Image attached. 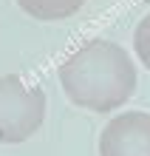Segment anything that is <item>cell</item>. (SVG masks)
<instances>
[{"instance_id":"cell-1","label":"cell","mask_w":150,"mask_h":156,"mask_svg":"<svg viewBox=\"0 0 150 156\" xmlns=\"http://www.w3.org/2000/svg\"><path fill=\"white\" fill-rule=\"evenodd\" d=\"M60 85L74 105L93 114L116 111L136 91V66L113 40H88L60 62Z\"/></svg>"},{"instance_id":"cell-2","label":"cell","mask_w":150,"mask_h":156,"mask_svg":"<svg viewBox=\"0 0 150 156\" xmlns=\"http://www.w3.org/2000/svg\"><path fill=\"white\" fill-rule=\"evenodd\" d=\"M45 91L17 74L0 77V145H20L43 128Z\"/></svg>"},{"instance_id":"cell-3","label":"cell","mask_w":150,"mask_h":156,"mask_svg":"<svg viewBox=\"0 0 150 156\" xmlns=\"http://www.w3.org/2000/svg\"><path fill=\"white\" fill-rule=\"evenodd\" d=\"M99 156H150V114H116L99 133Z\"/></svg>"},{"instance_id":"cell-4","label":"cell","mask_w":150,"mask_h":156,"mask_svg":"<svg viewBox=\"0 0 150 156\" xmlns=\"http://www.w3.org/2000/svg\"><path fill=\"white\" fill-rule=\"evenodd\" d=\"M17 6L23 9L34 20H68L85 6V0H17Z\"/></svg>"},{"instance_id":"cell-5","label":"cell","mask_w":150,"mask_h":156,"mask_svg":"<svg viewBox=\"0 0 150 156\" xmlns=\"http://www.w3.org/2000/svg\"><path fill=\"white\" fill-rule=\"evenodd\" d=\"M133 51H136V57L142 60V66L150 71V12L133 29Z\"/></svg>"},{"instance_id":"cell-6","label":"cell","mask_w":150,"mask_h":156,"mask_svg":"<svg viewBox=\"0 0 150 156\" xmlns=\"http://www.w3.org/2000/svg\"><path fill=\"white\" fill-rule=\"evenodd\" d=\"M139 3H145V6H150V0H139Z\"/></svg>"}]
</instances>
